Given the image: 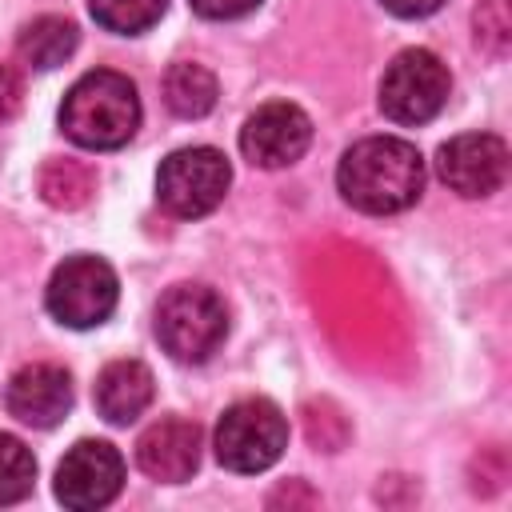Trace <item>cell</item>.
Returning <instances> with one entry per match:
<instances>
[{"instance_id":"ba28073f","label":"cell","mask_w":512,"mask_h":512,"mask_svg":"<svg viewBox=\"0 0 512 512\" xmlns=\"http://www.w3.org/2000/svg\"><path fill=\"white\" fill-rule=\"evenodd\" d=\"M124 484V456L108 440H76L56 464V500L64 508L88 512L116 500Z\"/></svg>"},{"instance_id":"ffe728a7","label":"cell","mask_w":512,"mask_h":512,"mask_svg":"<svg viewBox=\"0 0 512 512\" xmlns=\"http://www.w3.org/2000/svg\"><path fill=\"white\" fill-rule=\"evenodd\" d=\"M24 104V80L12 64H0V124H8Z\"/></svg>"},{"instance_id":"ac0fdd59","label":"cell","mask_w":512,"mask_h":512,"mask_svg":"<svg viewBox=\"0 0 512 512\" xmlns=\"http://www.w3.org/2000/svg\"><path fill=\"white\" fill-rule=\"evenodd\" d=\"M36 484V456L20 436L0 432V504H16Z\"/></svg>"},{"instance_id":"277c9868","label":"cell","mask_w":512,"mask_h":512,"mask_svg":"<svg viewBox=\"0 0 512 512\" xmlns=\"http://www.w3.org/2000/svg\"><path fill=\"white\" fill-rule=\"evenodd\" d=\"M212 448L228 472H264L288 448V420L264 396L236 400L224 408L216 436H212Z\"/></svg>"},{"instance_id":"30bf717a","label":"cell","mask_w":512,"mask_h":512,"mask_svg":"<svg viewBox=\"0 0 512 512\" xmlns=\"http://www.w3.org/2000/svg\"><path fill=\"white\" fill-rule=\"evenodd\" d=\"M436 172L456 196H492L508 176V144L492 132H464L440 144Z\"/></svg>"},{"instance_id":"d6986e66","label":"cell","mask_w":512,"mask_h":512,"mask_svg":"<svg viewBox=\"0 0 512 512\" xmlns=\"http://www.w3.org/2000/svg\"><path fill=\"white\" fill-rule=\"evenodd\" d=\"M472 24H476V44L480 48H488L496 56L508 52V44H512V8H508V0H480Z\"/></svg>"},{"instance_id":"44dd1931","label":"cell","mask_w":512,"mask_h":512,"mask_svg":"<svg viewBox=\"0 0 512 512\" xmlns=\"http://www.w3.org/2000/svg\"><path fill=\"white\" fill-rule=\"evenodd\" d=\"M204 20H236V16H248L260 0H188Z\"/></svg>"},{"instance_id":"7c38bea8","label":"cell","mask_w":512,"mask_h":512,"mask_svg":"<svg viewBox=\"0 0 512 512\" xmlns=\"http://www.w3.org/2000/svg\"><path fill=\"white\" fill-rule=\"evenodd\" d=\"M136 464L160 484H180L200 464V428L184 416H160L136 440Z\"/></svg>"},{"instance_id":"3957f363","label":"cell","mask_w":512,"mask_h":512,"mask_svg":"<svg viewBox=\"0 0 512 512\" xmlns=\"http://www.w3.org/2000/svg\"><path fill=\"white\" fill-rule=\"evenodd\" d=\"M228 336V308L208 284H176L156 304V340L180 364H204Z\"/></svg>"},{"instance_id":"e0dca14e","label":"cell","mask_w":512,"mask_h":512,"mask_svg":"<svg viewBox=\"0 0 512 512\" xmlns=\"http://www.w3.org/2000/svg\"><path fill=\"white\" fill-rule=\"evenodd\" d=\"M88 8H92L100 28L120 32V36H136L164 16L168 0H88Z\"/></svg>"},{"instance_id":"8fae6325","label":"cell","mask_w":512,"mask_h":512,"mask_svg":"<svg viewBox=\"0 0 512 512\" xmlns=\"http://www.w3.org/2000/svg\"><path fill=\"white\" fill-rule=\"evenodd\" d=\"M4 404L20 424L32 428H52L68 416L72 408V376L60 364L36 360L24 364L20 372H12L8 388H4Z\"/></svg>"},{"instance_id":"52a82bcc","label":"cell","mask_w":512,"mask_h":512,"mask_svg":"<svg viewBox=\"0 0 512 512\" xmlns=\"http://www.w3.org/2000/svg\"><path fill=\"white\" fill-rule=\"evenodd\" d=\"M120 300V280L108 260L100 256H68L44 292L48 312L64 328H96L116 312Z\"/></svg>"},{"instance_id":"8992f818","label":"cell","mask_w":512,"mask_h":512,"mask_svg":"<svg viewBox=\"0 0 512 512\" xmlns=\"http://www.w3.org/2000/svg\"><path fill=\"white\" fill-rule=\"evenodd\" d=\"M452 92L444 60L428 48H404L380 76V112L392 124H428Z\"/></svg>"},{"instance_id":"9a60e30c","label":"cell","mask_w":512,"mask_h":512,"mask_svg":"<svg viewBox=\"0 0 512 512\" xmlns=\"http://www.w3.org/2000/svg\"><path fill=\"white\" fill-rule=\"evenodd\" d=\"M216 76L204 64L180 60L164 72V104L180 116V120H200L216 108Z\"/></svg>"},{"instance_id":"9c48e42d","label":"cell","mask_w":512,"mask_h":512,"mask_svg":"<svg viewBox=\"0 0 512 512\" xmlns=\"http://www.w3.org/2000/svg\"><path fill=\"white\" fill-rule=\"evenodd\" d=\"M312 144V120L288 100L260 104L240 128V152L256 168H288Z\"/></svg>"},{"instance_id":"4fadbf2b","label":"cell","mask_w":512,"mask_h":512,"mask_svg":"<svg viewBox=\"0 0 512 512\" xmlns=\"http://www.w3.org/2000/svg\"><path fill=\"white\" fill-rule=\"evenodd\" d=\"M96 412L108 424H132L152 404V372L140 360H112L100 368L92 388Z\"/></svg>"},{"instance_id":"6da1fadb","label":"cell","mask_w":512,"mask_h":512,"mask_svg":"<svg viewBox=\"0 0 512 512\" xmlns=\"http://www.w3.org/2000/svg\"><path fill=\"white\" fill-rule=\"evenodd\" d=\"M340 196L368 216H392L420 200L424 156L400 136H368L340 156L336 168Z\"/></svg>"},{"instance_id":"7402d4cb","label":"cell","mask_w":512,"mask_h":512,"mask_svg":"<svg viewBox=\"0 0 512 512\" xmlns=\"http://www.w3.org/2000/svg\"><path fill=\"white\" fill-rule=\"evenodd\" d=\"M392 16H404V20H416V16H432L444 0H380Z\"/></svg>"},{"instance_id":"7a4b0ae2","label":"cell","mask_w":512,"mask_h":512,"mask_svg":"<svg viewBox=\"0 0 512 512\" xmlns=\"http://www.w3.org/2000/svg\"><path fill=\"white\" fill-rule=\"evenodd\" d=\"M60 128L72 144L92 148V152H108L132 140V132L140 128V96L136 84L124 72L112 68H96L84 72L60 104Z\"/></svg>"},{"instance_id":"2e32d148","label":"cell","mask_w":512,"mask_h":512,"mask_svg":"<svg viewBox=\"0 0 512 512\" xmlns=\"http://www.w3.org/2000/svg\"><path fill=\"white\" fill-rule=\"evenodd\" d=\"M92 192H96L92 164H84L76 156H52V160H44V168H40V196H44V204L72 212V208H84L92 200Z\"/></svg>"},{"instance_id":"5b68a950","label":"cell","mask_w":512,"mask_h":512,"mask_svg":"<svg viewBox=\"0 0 512 512\" xmlns=\"http://www.w3.org/2000/svg\"><path fill=\"white\" fill-rule=\"evenodd\" d=\"M228 184H232L228 156L208 148V144H196V148H180V152L160 160L156 200L168 216L196 220V216H208L224 200Z\"/></svg>"},{"instance_id":"5bb4252c","label":"cell","mask_w":512,"mask_h":512,"mask_svg":"<svg viewBox=\"0 0 512 512\" xmlns=\"http://www.w3.org/2000/svg\"><path fill=\"white\" fill-rule=\"evenodd\" d=\"M76 44H80V32H76V24L68 16H36L16 36L20 60L32 64V68H40V72L60 68L76 52Z\"/></svg>"}]
</instances>
